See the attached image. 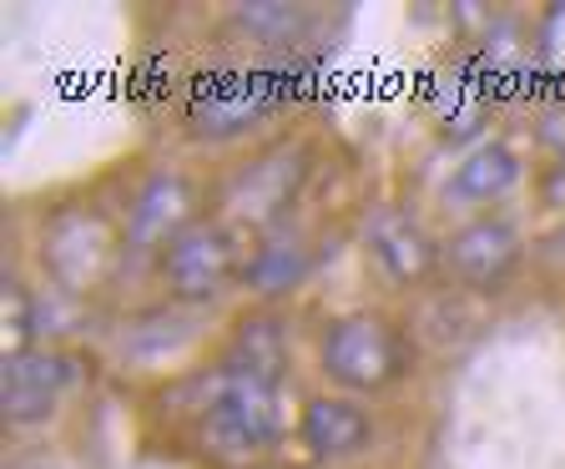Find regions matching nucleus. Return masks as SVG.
<instances>
[{
	"label": "nucleus",
	"mask_w": 565,
	"mask_h": 469,
	"mask_svg": "<svg viewBox=\"0 0 565 469\" xmlns=\"http://www.w3.org/2000/svg\"><path fill=\"white\" fill-rule=\"evenodd\" d=\"M273 439H278V388L223 369V384L202 414V445L223 465H247Z\"/></svg>",
	"instance_id": "f257e3e1"
},
{
	"label": "nucleus",
	"mask_w": 565,
	"mask_h": 469,
	"mask_svg": "<svg viewBox=\"0 0 565 469\" xmlns=\"http://www.w3.org/2000/svg\"><path fill=\"white\" fill-rule=\"evenodd\" d=\"M323 369L343 388H384L404 369V339L374 313H353L323 333Z\"/></svg>",
	"instance_id": "f03ea898"
},
{
	"label": "nucleus",
	"mask_w": 565,
	"mask_h": 469,
	"mask_svg": "<svg viewBox=\"0 0 565 469\" xmlns=\"http://www.w3.org/2000/svg\"><path fill=\"white\" fill-rule=\"evenodd\" d=\"M278 76H247V71H212L192 86L188 96V121L202 137H233V131L263 121L278 106Z\"/></svg>",
	"instance_id": "7ed1b4c3"
},
{
	"label": "nucleus",
	"mask_w": 565,
	"mask_h": 469,
	"mask_svg": "<svg viewBox=\"0 0 565 469\" xmlns=\"http://www.w3.org/2000/svg\"><path fill=\"white\" fill-rule=\"evenodd\" d=\"M233 273H237L233 233H227V227H212V223L188 227V233L167 247V258H162L167 288H172L177 298H188V303L217 298L227 288V278H233Z\"/></svg>",
	"instance_id": "20e7f679"
},
{
	"label": "nucleus",
	"mask_w": 565,
	"mask_h": 469,
	"mask_svg": "<svg viewBox=\"0 0 565 469\" xmlns=\"http://www.w3.org/2000/svg\"><path fill=\"white\" fill-rule=\"evenodd\" d=\"M71 374L76 369L61 353H41V349L11 353L6 369H0V409H6V424H41L56 409Z\"/></svg>",
	"instance_id": "39448f33"
},
{
	"label": "nucleus",
	"mask_w": 565,
	"mask_h": 469,
	"mask_svg": "<svg viewBox=\"0 0 565 469\" xmlns=\"http://www.w3.org/2000/svg\"><path fill=\"white\" fill-rule=\"evenodd\" d=\"M303 167L308 157L298 152H268L258 157V162H247L243 172L227 182V212H233L237 223H273L282 212V202L298 192V182H303Z\"/></svg>",
	"instance_id": "423d86ee"
},
{
	"label": "nucleus",
	"mask_w": 565,
	"mask_h": 469,
	"mask_svg": "<svg viewBox=\"0 0 565 469\" xmlns=\"http://www.w3.org/2000/svg\"><path fill=\"white\" fill-rule=\"evenodd\" d=\"M364 243L379 258V268L394 283H419L435 273L439 247L424 237V227L414 223L404 207H374L364 217Z\"/></svg>",
	"instance_id": "0eeeda50"
},
{
	"label": "nucleus",
	"mask_w": 565,
	"mask_h": 469,
	"mask_svg": "<svg viewBox=\"0 0 565 469\" xmlns=\"http://www.w3.org/2000/svg\"><path fill=\"white\" fill-rule=\"evenodd\" d=\"M445 258L459 283H470V288H500L520 263V237L510 223L484 217V223H470L465 233L449 237Z\"/></svg>",
	"instance_id": "6e6552de"
},
{
	"label": "nucleus",
	"mask_w": 565,
	"mask_h": 469,
	"mask_svg": "<svg viewBox=\"0 0 565 469\" xmlns=\"http://www.w3.org/2000/svg\"><path fill=\"white\" fill-rule=\"evenodd\" d=\"M192 223V188L188 177L177 172H157L147 177V188L137 192L127 217V243L131 247H172L177 237L188 233Z\"/></svg>",
	"instance_id": "1a4fd4ad"
},
{
	"label": "nucleus",
	"mask_w": 565,
	"mask_h": 469,
	"mask_svg": "<svg viewBox=\"0 0 565 469\" xmlns=\"http://www.w3.org/2000/svg\"><path fill=\"white\" fill-rule=\"evenodd\" d=\"M369 439V414L349 399H308L303 404V445L318 459H343L353 449H364Z\"/></svg>",
	"instance_id": "9d476101"
},
{
	"label": "nucleus",
	"mask_w": 565,
	"mask_h": 469,
	"mask_svg": "<svg viewBox=\"0 0 565 469\" xmlns=\"http://www.w3.org/2000/svg\"><path fill=\"white\" fill-rule=\"evenodd\" d=\"M227 374H243V379H258V384L278 388L282 369H288V339H282V323L278 318H247L237 329L233 349H227Z\"/></svg>",
	"instance_id": "9b49d317"
},
{
	"label": "nucleus",
	"mask_w": 565,
	"mask_h": 469,
	"mask_svg": "<svg viewBox=\"0 0 565 469\" xmlns=\"http://www.w3.org/2000/svg\"><path fill=\"white\" fill-rule=\"evenodd\" d=\"M515 177H520V162L510 157V147L490 141V147H480V152H470L465 162H459L449 192H455L459 202H494V198H505V192L515 188Z\"/></svg>",
	"instance_id": "f8f14e48"
},
{
	"label": "nucleus",
	"mask_w": 565,
	"mask_h": 469,
	"mask_svg": "<svg viewBox=\"0 0 565 469\" xmlns=\"http://www.w3.org/2000/svg\"><path fill=\"white\" fill-rule=\"evenodd\" d=\"M303 273H308V247L298 243V237H268V243L247 258L243 283L258 288V294H282V288H294Z\"/></svg>",
	"instance_id": "ddd939ff"
},
{
	"label": "nucleus",
	"mask_w": 565,
	"mask_h": 469,
	"mask_svg": "<svg viewBox=\"0 0 565 469\" xmlns=\"http://www.w3.org/2000/svg\"><path fill=\"white\" fill-rule=\"evenodd\" d=\"M237 31H247L263 46H294L298 35L308 31V11L303 6H288V0H243L233 11Z\"/></svg>",
	"instance_id": "4468645a"
},
{
	"label": "nucleus",
	"mask_w": 565,
	"mask_h": 469,
	"mask_svg": "<svg viewBox=\"0 0 565 469\" xmlns=\"http://www.w3.org/2000/svg\"><path fill=\"white\" fill-rule=\"evenodd\" d=\"M545 198H551L555 207H565V157L551 167V177H545Z\"/></svg>",
	"instance_id": "2eb2a0df"
}]
</instances>
